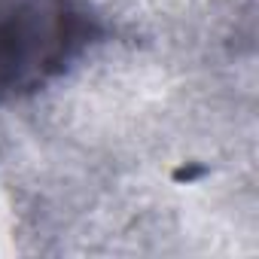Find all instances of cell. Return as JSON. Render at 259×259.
Instances as JSON below:
<instances>
[{
  "mask_svg": "<svg viewBox=\"0 0 259 259\" xmlns=\"http://www.w3.org/2000/svg\"><path fill=\"white\" fill-rule=\"evenodd\" d=\"M95 37L76 0H0V104L61 76Z\"/></svg>",
  "mask_w": 259,
  "mask_h": 259,
  "instance_id": "cell-1",
  "label": "cell"
}]
</instances>
